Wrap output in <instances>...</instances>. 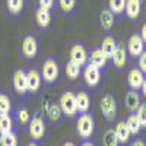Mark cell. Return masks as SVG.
<instances>
[{"instance_id":"obj_1","label":"cell","mask_w":146,"mask_h":146,"mask_svg":"<svg viewBox=\"0 0 146 146\" xmlns=\"http://www.w3.org/2000/svg\"><path fill=\"white\" fill-rule=\"evenodd\" d=\"M28 129V135L31 137V140H36V142H42L45 137V131H47V117L42 111L36 110V111L31 115V120L27 126Z\"/></svg>"},{"instance_id":"obj_2","label":"cell","mask_w":146,"mask_h":146,"mask_svg":"<svg viewBox=\"0 0 146 146\" xmlns=\"http://www.w3.org/2000/svg\"><path fill=\"white\" fill-rule=\"evenodd\" d=\"M95 126H96V121H95V117L91 111L78 114V117H76V133L82 140L92 139L94 133H95Z\"/></svg>"},{"instance_id":"obj_3","label":"cell","mask_w":146,"mask_h":146,"mask_svg":"<svg viewBox=\"0 0 146 146\" xmlns=\"http://www.w3.org/2000/svg\"><path fill=\"white\" fill-rule=\"evenodd\" d=\"M41 78H42V83H45L47 86H53L57 83L58 76H60V67L58 63L53 57H48L42 62L41 66Z\"/></svg>"},{"instance_id":"obj_4","label":"cell","mask_w":146,"mask_h":146,"mask_svg":"<svg viewBox=\"0 0 146 146\" xmlns=\"http://www.w3.org/2000/svg\"><path fill=\"white\" fill-rule=\"evenodd\" d=\"M58 105L62 108V113L66 118H76L78 117V105H76V94L73 91H66L60 95Z\"/></svg>"},{"instance_id":"obj_5","label":"cell","mask_w":146,"mask_h":146,"mask_svg":"<svg viewBox=\"0 0 146 146\" xmlns=\"http://www.w3.org/2000/svg\"><path fill=\"white\" fill-rule=\"evenodd\" d=\"M100 108H101V113H102L104 118L108 121V123H111V121L115 120L118 108H117V100H115L114 95L105 94L102 98H101Z\"/></svg>"},{"instance_id":"obj_6","label":"cell","mask_w":146,"mask_h":146,"mask_svg":"<svg viewBox=\"0 0 146 146\" xmlns=\"http://www.w3.org/2000/svg\"><path fill=\"white\" fill-rule=\"evenodd\" d=\"M21 51H22L23 58H27V60L36 58V56L40 53V42H38L35 35L28 34L25 38H23L22 45H21Z\"/></svg>"},{"instance_id":"obj_7","label":"cell","mask_w":146,"mask_h":146,"mask_svg":"<svg viewBox=\"0 0 146 146\" xmlns=\"http://www.w3.org/2000/svg\"><path fill=\"white\" fill-rule=\"evenodd\" d=\"M82 78L86 83V86L89 88H96L101 83V78H102V70L96 69L95 66L86 63L82 67Z\"/></svg>"},{"instance_id":"obj_8","label":"cell","mask_w":146,"mask_h":146,"mask_svg":"<svg viewBox=\"0 0 146 146\" xmlns=\"http://www.w3.org/2000/svg\"><path fill=\"white\" fill-rule=\"evenodd\" d=\"M127 54L130 58H137L145 50H146V44L143 42L142 36L139 34H133L129 41H127Z\"/></svg>"},{"instance_id":"obj_9","label":"cell","mask_w":146,"mask_h":146,"mask_svg":"<svg viewBox=\"0 0 146 146\" xmlns=\"http://www.w3.org/2000/svg\"><path fill=\"white\" fill-rule=\"evenodd\" d=\"M12 83H13V89L18 95L27 96L28 95V82H27V72L23 69H18L13 73L12 78Z\"/></svg>"},{"instance_id":"obj_10","label":"cell","mask_w":146,"mask_h":146,"mask_svg":"<svg viewBox=\"0 0 146 146\" xmlns=\"http://www.w3.org/2000/svg\"><path fill=\"white\" fill-rule=\"evenodd\" d=\"M111 62L114 64V67L121 72V70H124L127 63H129V54H127V48L123 42H118L117 44V48H115V51H114V56L111 58Z\"/></svg>"},{"instance_id":"obj_11","label":"cell","mask_w":146,"mask_h":146,"mask_svg":"<svg viewBox=\"0 0 146 146\" xmlns=\"http://www.w3.org/2000/svg\"><path fill=\"white\" fill-rule=\"evenodd\" d=\"M27 82H28V94H31V95L38 94L41 89V85H42L41 73L36 69L27 70Z\"/></svg>"},{"instance_id":"obj_12","label":"cell","mask_w":146,"mask_h":146,"mask_svg":"<svg viewBox=\"0 0 146 146\" xmlns=\"http://www.w3.org/2000/svg\"><path fill=\"white\" fill-rule=\"evenodd\" d=\"M108 62L110 60L107 58V56L102 53V50L100 47L94 48V50H91V53H88V63L95 66L100 70H105L107 66H108Z\"/></svg>"},{"instance_id":"obj_13","label":"cell","mask_w":146,"mask_h":146,"mask_svg":"<svg viewBox=\"0 0 146 146\" xmlns=\"http://www.w3.org/2000/svg\"><path fill=\"white\" fill-rule=\"evenodd\" d=\"M69 58L72 60V62H75L76 64H79L80 67H83L88 63V51H86V48H85V45L79 44V42L75 44L70 48Z\"/></svg>"},{"instance_id":"obj_14","label":"cell","mask_w":146,"mask_h":146,"mask_svg":"<svg viewBox=\"0 0 146 146\" xmlns=\"http://www.w3.org/2000/svg\"><path fill=\"white\" fill-rule=\"evenodd\" d=\"M145 73L139 69V67H133L129 70L127 73V83H129V88L133 91H140L142 88V83L145 80Z\"/></svg>"},{"instance_id":"obj_15","label":"cell","mask_w":146,"mask_h":146,"mask_svg":"<svg viewBox=\"0 0 146 146\" xmlns=\"http://www.w3.org/2000/svg\"><path fill=\"white\" fill-rule=\"evenodd\" d=\"M114 131H115V136H117V139H118V142H120V146L129 145V142H130L131 137H133L124 120L117 121V124H115V127H114Z\"/></svg>"},{"instance_id":"obj_16","label":"cell","mask_w":146,"mask_h":146,"mask_svg":"<svg viewBox=\"0 0 146 146\" xmlns=\"http://www.w3.org/2000/svg\"><path fill=\"white\" fill-rule=\"evenodd\" d=\"M45 117L51 121L54 124H58L62 123L64 115L62 113V108H60L58 102H48L45 105Z\"/></svg>"},{"instance_id":"obj_17","label":"cell","mask_w":146,"mask_h":146,"mask_svg":"<svg viewBox=\"0 0 146 146\" xmlns=\"http://www.w3.org/2000/svg\"><path fill=\"white\" fill-rule=\"evenodd\" d=\"M142 104V95L139 91H133L130 89L126 96H124V105L127 108V111L129 113H136V110L140 107Z\"/></svg>"},{"instance_id":"obj_18","label":"cell","mask_w":146,"mask_h":146,"mask_svg":"<svg viewBox=\"0 0 146 146\" xmlns=\"http://www.w3.org/2000/svg\"><path fill=\"white\" fill-rule=\"evenodd\" d=\"M35 22L40 29H42V31L48 29V27L51 25V10L38 7L35 10Z\"/></svg>"},{"instance_id":"obj_19","label":"cell","mask_w":146,"mask_h":146,"mask_svg":"<svg viewBox=\"0 0 146 146\" xmlns=\"http://www.w3.org/2000/svg\"><path fill=\"white\" fill-rule=\"evenodd\" d=\"M114 23H115V15L108 7L107 9H102L100 12V27L102 28V31L111 32Z\"/></svg>"},{"instance_id":"obj_20","label":"cell","mask_w":146,"mask_h":146,"mask_svg":"<svg viewBox=\"0 0 146 146\" xmlns=\"http://www.w3.org/2000/svg\"><path fill=\"white\" fill-rule=\"evenodd\" d=\"M140 12H142V0H126L124 15L129 19H131V21L139 19Z\"/></svg>"},{"instance_id":"obj_21","label":"cell","mask_w":146,"mask_h":146,"mask_svg":"<svg viewBox=\"0 0 146 146\" xmlns=\"http://www.w3.org/2000/svg\"><path fill=\"white\" fill-rule=\"evenodd\" d=\"M117 40L114 38L113 35H107L105 38L102 40V42H101V45H100V48L102 50V53L107 56V58L108 60H111L113 58V56H114V51H115V48H117Z\"/></svg>"},{"instance_id":"obj_22","label":"cell","mask_w":146,"mask_h":146,"mask_svg":"<svg viewBox=\"0 0 146 146\" xmlns=\"http://www.w3.org/2000/svg\"><path fill=\"white\" fill-rule=\"evenodd\" d=\"M76 105H78V113H88L91 110V96L86 91H79L76 94Z\"/></svg>"},{"instance_id":"obj_23","label":"cell","mask_w":146,"mask_h":146,"mask_svg":"<svg viewBox=\"0 0 146 146\" xmlns=\"http://www.w3.org/2000/svg\"><path fill=\"white\" fill-rule=\"evenodd\" d=\"M31 111L28 110L27 105H21L19 108L15 110V120L18 121V124L21 127H27L28 123H29V120H31Z\"/></svg>"},{"instance_id":"obj_24","label":"cell","mask_w":146,"mask_h":146,"mask_svg":"<svg viewBox=\"0 0 146 146\" xmlns=\"http://www.w3.org/2000/svg\"><path fill=\"white\" fill-rule=\"evenodd\" d=\"M15 130V118L12 114H0V135H6Z\"/></svg>"},{"instance_id":"obj_25","label":"cell","mask_w":146,"mask_h":146,"mask_svg":"<svg viewBox=\"0 0 146 146\" xmlns=\"http://www.w3.org/2000/svg\"><path fill=\"white\" fill-rule=\"evenodd\" d=\"M124 121H126V124H127V127H129V130H130L133 137H137L140 133H142L143 129H142V126H140V123H139V120H137V117H136L135 113H130L129 117Z\"/></svg>"},{"instance_id":"obj_26","label":"cell","mask_w":146,"mask_h":146,"mask_svg":"<svg viewBox=\"0 0 146 146\" xmlns=\"http://www.w3.org/2000/svg\"><path fill=\"white\" fill-rule=\"evenodd\" d=\"M64 72H66V76L70 80H76L82 75V67L69 58L67 62H66V66H64Z\"/></svg>"},{"instance_id":"obj_27","label":"cell","mask_w":146,"mask_h":146,"mask_svg":"<svg viewBox=\"0 0 146 146\" xmlns=\"http://www.w3.org/2000/svg\"><path fill=\"white\" fill-rule=\"evenodd\" d=\"M0 146H19L18 133L13 130L6 135H0Z\"/></svg>"},{"instance_id":"obj_28","label":"cell","mask_w":146,"mask_h":146,"mask_svg":"<svg viewBox=\"0 0 146 146\" xmlns=\"http://www.w3.org/2000/svg\"><path fill=\"white\" fill-rule=\"evenodd\" d=\"M25 6V0H6V7L10 15H21V12L23 10Z\"/></svg>"},{"instance_id":"obj_29","label":"cell","mask_w":146,"mask_h":146,"mask_svg":"<svg viewBox=\"0 0 146 146\" xmlns=\"http://www.w3.org/2000/svg\"><path fill=\"white\" fill-rule=\"evenodd\" d=\"M124 7H126V0H108V9L115 16L124 15Z\"/></svg>"},{"instance_id":"obj_30","label":"cell","mask_w":146,"mask_h":146,"mask_svg":"<svg viewBox=\"0 0 146 146\" xmlns=\"http://www.w3.org/2000/svg\"><path fill=\"white\" fill-rule=\"evenodd\" d=\"M60 10L63 12L64 15H72L73 12L76 10V5L78 0H57Z\"/></svg>"},{"instance_id":"obj_31","label":"cell","mask_w":146,"mask_h":146,"mask_svg":"<svg viewBox=\"0 0 146 146\" xmlns=\"http://www.w3.org/2000/svg\"><path fill=\"white\" fill-rule=\"evenodd\" d=\"M0 114H12V98L5 92H0Z\"/></svg>"},{"instance_id":"obj_32","label":"cell","mask_w":146,"mask_h":146,"mask_svg":"<svg viewBox=\"0 0 146 146\" xmlns=\"http://www.w3.org/2000/svg\"><path fill=\"white\" fill-rule=\"evenodd\" d=\"M102 146H120V142L115 136L114 129L105 130L104 136H102Z\"/></svg>"},{"instance_id":"obj_33","label":"cell","mask_w":146,"mask_h":146,"mask_svg":"<svg viewBox=\"0 0 146 146\" xmlns=\"http://www.w3.org/2000/svg\"><path fill=\"white\" fill-rule=\"evenodd\" d=\"M135 114H136V117H137V120H139L142 129L146 130V102H142V104H140V107L136 110Z\"/></svg>"},{"instance_id":"obj_34","label":"cell","mask_w":146,"mask_h":146,"mask_svg":"<svg viewBox=\"0 0 146 146\" xmlns=\"http://www.w3.org/2000/svg\"><path fill=\"white\" fill-rule=\"evenodd\" d=\"M137 67L146 75V50L137 57Z\"/></svg>"},{"instance_id":"obj_35","label":"cell","mask_w":146,"mask_h":146,"mask_svg":"<svg viewBox=\"0 0 146 146\" xmlns=\"http://www.w3.org/2000/svg\"><path fill=\"white\" fill-rule=\"evenodd\" d=\"M54 2H56V0H38V7L51 10L53 6H54Z\"/></svg>"},{"instance_id":"obj_36","label":"cell","mask_w":146,"mask_h":146,"mask_svg":"<svg viewBox=\"0 0 146 146\" xmlns=\"http://www.w3.org/2000/svg\"><path fill=\"white\" fill-rule=\"evenodd\" d=\"M129 146H146V142L142 137H135L133 140L129 142Z\"/></svg>"},{"instance_id":"obj_37","label":"cell","mask_w":146,"mask_h":146,"mask_svg":"<svg viewBox=\"0 0 146 146\" xmlns=\"http://www.w3.org/2000/svg\"><path fill=\"white\" fill-rule=\"evenodd\" d=\"M139 35L142 36V40H143V42L146 44V22L142 25V28H140V32H139Z\"/></svg>"},{"instance_id":"obj_38","label":"cell","mask_w":146,"mask_h":146,"mask_svg":"<svg viewBox=\"0 0 146 146\" xmlns=\"http://www.w3.org/2000/svg\"><path fill=\"white\" fill-rule=\"evenodd\" d=\"M80 146H96V145L92 142V139H89V140H82Z\"/></svg>"},{"instance_id":"obj_39","label":"cell","mask_w":146,"mask_h":146,"mask_svg":"<svg viewBox=\"0 0 146 146\" xmlns=\"http://www.w3.org/2000/svg\"><path fill=\"white\" fill-rule=\"evenodd\" d=\"M140 92H142V95L146 98V76H145V80H143V83H142V88H140Z\"/></svg>"},{"instance_id":"obj_40","label":"cell","mask_w":146,"mask_h":146,"mask_svg":"<svg viewBox=\"0 0 146 146\" xmlns=\"http://www.w3.org/2000/svg\"><path fill=\"white\" fill-rule=\"evenodd\" d=\"M27 146H41V143H40V142H36V140H31Z\"/></svg>"},{"instance_id":"obj_41","label":"cell","mask_w":146,"mask_h":146,"mask_svg":"<svg viewBox=\"0 0 146 146\" xmlns=\"http://www.w3.org/2000/svg\"><path fill=\"white\" fill-rule=\"evenodd\" d=\"M63 146H76V145L73 143V142H64V143H63Z\"/></svg>"}]
</instances>
